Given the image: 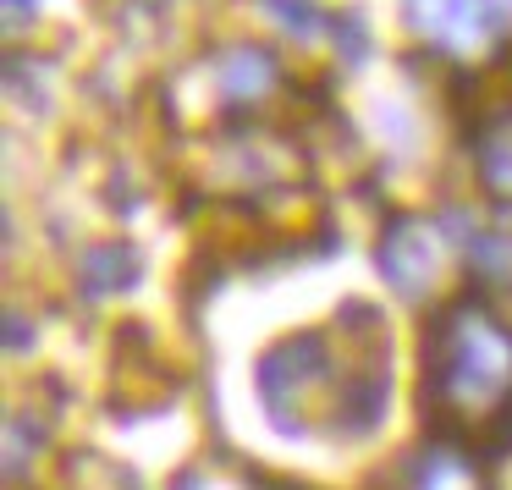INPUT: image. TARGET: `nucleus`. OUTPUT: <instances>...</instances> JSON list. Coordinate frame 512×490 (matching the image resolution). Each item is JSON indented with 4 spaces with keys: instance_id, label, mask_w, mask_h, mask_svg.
Returning a JSON list of instances; mask_svg holds the SVG:
<instances>
[{
    "instance_id": "4",
    "label": "nucleus",
    "mask_w": 512,
    "mask_h": 490,
    "mask_svg": "<svg viewBox=\"0 0 512 490\" xmlns=\"http://www.w3.org/2000/svg\"><path fill=\"white\" fill-rule=\"evenodd\" d=\"M408 23L430 45L452 50V56H474L490 45L496 12H490V0H408Z\"/></svg>"
},
{
    "instance_id": "12",
    "label": "nucleus",
    "mask_w": 512,
    "mask_h": 490,
    "mask_svg": "<svg viewBox=\"0 0 512 490\" xmlns=\"http://www.w3.org/2000/svg\"><path fill=\"white\" fill-rule=\"evenodd\" d=\"M490 12H496V17H512V0H490Z\"/></svg>"
},
{
    "instance_id": "1",
    "label": "nucleus",
    "mask_w": 512,
    "mask_h": 490,
    "mask_svg": "<svg viewBox=\"0 0 512 490\" xmlns=\"http://www.w3.org/2000/svg\"><path fill=\"white\" fill-rule=\"evenodd\" d=\"M342 331V325H336ZM347 353V336H342ZM331 331H298L276 342L254 369L259 408L281 435H331V441H353V435L380 430L391 408V358L380 342L358 347L342 358Z\"/></svg>"
},
{
    "instance_id": "5",
    "label": "nucleus",
    "mask_w": 512,
    "mask_h": 490,
    "mask_svg": "<svg viewBox=\"0 0 512 490\" xmlns=\"http://www.w3.org/2000/svg\"><path fill=\"white\" fill-rule=\"evenodd\" d=\"M391 490H490V485L479 474V463L457 441H430L402 463Z\"/></svg>"
},
{
    "instance_id": "10",
    "label": "nucleus",
    "mask_w": 512,
    "mask_h": 490,
    "mask_svg": "<svg viewBox=\"0 0 512 490\" xmlns=\"http://www.w3.org/2000/svg\"><path fill=\"white\" fill-rule=\"evenodd\" d=\"M265 12H270V17H281V23L292 28V34H314V28H320V17H314L309 0H270Z\"/></svg>"
},
{
    "instance_id": "2",
    "label": "nucleus",
    "mask_w": 512,
    "mask_h": 490,
    "mask_svg": "<svg viewBox=\"0 0 512 490\" xmlns=\"http://www.w3.org/2000/svg\"><path fill=\"white\" fill-rule=\"evenodd\" d=\"M424 413L446 435L507 452L512 441V325L490 303H452L424 325Z\"/></svg>"
},
{
    "instance_id": "7",
    "label": "nucleus",
    "mask_w": 512,
    "mask_h": 490,
    "mask_svg": "<svg viewBox=\"0 0 512 490\" xmlns=\"http://www.w3.org/2000/svg\"><path fill=\"white\" fill-rule=\"evenodd\" d=\"M276 78H281L276 56L259 50V45H237V50H226V56H221V94H226V100H237V105L270 94V89H276Z\"/></svg>"
},
{
    "instance_id": "9",
    "label": "nucleus",
    "mask_w": 512,
    "mask_h": 490,
    "mask_svg": "<svg viewBox=\"0 0 512 490\" xmlns=\"http://www.w3.org/2000/svg\"><path fill=\"white\" fill-rule=\"evenodd\" d=\"M468 265H474V276L490 281V287L512 281V237L507 232H474L468 237Z\"/></svg>"
},
{
    "instance_id": "13",
    "label": "nucleus",
    "mask_w": 512,
    "mask_h": 490,
    "mask_svg": "<svg viewBox=\"0 0 512 490\" xmlns=\"http://www.w3.org/2000/svg\"><path fill=\"white\" fill-rule=\"evenodd\" d=\"M122 490H138V485H133V479H127V485H122Z\"/></svg>"
},
{
    "instance_id": "8",
    "label": "nucleus",
    "mask_w": 512,
    "mask_h": 490,
    "mask_svg": "<svg viewBox=\"0 0 512 490\" xmlns=\"http://www.w3.org/2000/svg\"><path fill=\"white\" fill-rule=\"evenodd\" d=\"M78 281L83 292H94V298H105V292H127L138 281V254L122 243H105V248H89L78 265Z\"/></svg>"
},
{
    "instance_id": "3",
    "label": "nucleus",
    "mask_w": 512,
    "mask_h": 490,
    "mask_svg": "<svg viewBox=\"0 0 512 490\" xmlns=\"http://www.w3.org/2000/svg\"><path fill=\"white\" fill-rule=\"evenodd\" d=\"M375 259H380L386 287L397 292L402 303H424V298H430V287L441 281V232H435L430 221L402 215V221L386 226Z\"/></svg>"
},
{
    "instance_id": "6",
    "label": "nucleus",
    "mask_w": 512,
    "mask_h": 490,
    "mask_svg": "<svg viewBox=\"0 0 512 490\" xmlns=\"http://www.w3.org/2000/svg\"><path fill=\"white\" fill-rule=\"evenodd\" d=\"M474 160H479L485 188L496 193L501 204H512V105H507V111H496L474 133Z\"/></svg>"
},
{
    "instance_id": "11",
    "label": "nucleus",
    "mask_w": 512,
    "mask_h": 490,
    "mask_svg": "<svg viewBox=\"0 0 512 490\" xmlns=\"http://www.w3.org/2000/svg\"><path fill=\"white\" fill-rule=\"evenodd\" d=\"M6 6H12V17H28V6H34V0H6Z\"/></svg>"
}]
</instances>
